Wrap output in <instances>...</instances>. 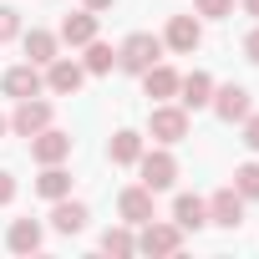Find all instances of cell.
Instances as JSON below:
<instances>
[{"label": "cell", "mask_w": 259, "mask_h": 259, "mask_svg": "<svg viewBox=\"0 0 259 259\" xmlns=\"http://www.w3.org/2000/svg\"><path fill=\"white\" fill-rule=\"evenodd\" d=\"M163 36H153V31H133V36H127L122 46H117V66L127 71V76H143L153 61H163Z\"/></svg>", "instance_id": "1"}, {"label": "cell", "mask_w": 259, "mask_h": 259, "mask_svg": "<svg viewBox=\"0 0 259 259\" xmlns=\"http://www.w3.org/2000/svg\"><path fill=\"white\" fill-rule=\"evenodd\" d=\"M143 234H138V254H178L183 249V229L173 224V219H148V224H138Z\"/></svg>", "instance_id": "2"}, {"label": "cell", "mask_w": 259, "mask_h": 259, "mask_svg": "<svg viewBox=\"0 0 259 259\" xmlns=\"http://www.w3.org/2000/svg\"><path fill=\"white\" fill-rule=\"evenodd\" d=\"M148 133H153L163 148L183 143V138H188V107H168V102H158L153 117H148Z\"/></svg>", "instance_id": "3"}, {"label": "cell", "mask_w": 259, "mask_h": 259, "mask_svg": "<svg viewBox=\"0 0 259 259\" xmlns=\"http://www.w3.org/2000/svg\"><path fill=\"white\" fill-rule=\"evenodd\" d=\"M138 173H143V183H148L153 193H163V188H173V183H178V158H173L168 148L143 153V158H138Z\"/></svg>", "instance_id": "4"}, {"label": "cell", "mask_w": 259, "mask_h": 259, "mask_svg": "<svg viewBox=\"0 0 259 259\" xmlns=\"http://www.w3.org/2000/svg\"><path fill=\"white\" fill-rule=\"evenodd\" d=\"M0 92L16 97V102H26V97H41L46 92V76H41L36 61H21V66H11L6 76H0Z\"/></svg>", "instance_id": "5"}, {"label": "cell", "mask_w": 259, "mask_h": 259, "mask_svg": "<svg viewBox=\"0 0 259 259\" xmlns=\"http://www.w3.org/2000/svg\"><path fill=\"white\" fill-rule=\"evenodd\" d=\"M81 81H87V66H81V61H71V56L46 61V92H56V97H76Z\"/></svg>", "instance_id": "6"}, {"label": "cell", "mask_w": 259, "mask_h": 259, "mask_svg": "<svg viewBox=\"0 0 259 259\" xmlns=\"http://www.w3.org/2000/svg\"><path fill=\"white\" fill-rule=\"evenodd\" d=\"M46 127H51V102H41V97L16 102V117H11L16 138H36V133H46Z\"/></svg>", "instance_id": "7"}, {"label": "cell", "mask_w": 259, "mask_h": 259, "mask_svg": "<svg viewBox=\"0 0 259 259\" xmlns=\"http://www.w3.org/2000/svg\"><path fill=\"white\" fill-rule=\"evenodd\" d=\"M208 107H213L224 122H244V117L254 112V102H249V87H239V81H229V87H213Z\"/></svg>", "instance_id": "8"}, {"label": "cell", "mask_w": 259, "mask_h": 259, "mask_svg": "<svg viewBox=\"0 0 259 259\" xmlns=\"http://www.w3.org/2000/svg\"><path fill=\"white\" fill-rule=\"evenodd\" d=\"M198 41H203L198 16H173V21H168V31H163V46H168V51H178V56H193V51H198Z\"/></svg>", "instance_id": "9"}, {"label": "cell", "mask_w": 259, "mask_h": 259, "mask_svg": "<svg viewBox=\"0 0 259 259\" xmlns=\"http://www.w3.org/2000/svg\"><path fill=\"white\" fill-rule=\"evenodd\" d=\"M31 158L46 168V163H66L71 158V133H61V127H46V133L31 138Z\"/></svg>", "instance_id": "10"}, {"label": "cell", "mask_w": 259, "mask_h": 259, "mask_svg": "<svg viewBox=\"0 0 259 259\" xmlns=\"http://www.w3.org/2000/svg\"><path fill=\"white\" fill-rule=\"evenodd\" d=\"M117 213H122V224H148L153 219V188L148 183H138V188H122L117 193Z\"/></svg>", "instance_id": "11"}, {"label": "cell", "mask_w": 259, "mask_h": 259, "mask_svg": "<svg viewBox=\"0 0 259 259\" xmlns=\"http://www.w3.org/2000/svg\"><path fill=\"white\" fill-rule=\"evenodd\" d=\"M208 203V224H219V229H239L244 224V198L234 193V188H219L213 198H203Z\"/></svg>", "instance_id": "12"}, {"label": "cell", "mask_w": 259, "mask_h": 259, "mask_svg": "<svg viewBox=\"0 0 259 259\" xmlns=\"http://www.w3.org/2000/svg\"><path fill=\"white\" fill-rule=\"evenodd\" d=\"M208 97H213V76H208V71H188V76H178V107L198 112V107H208Z\"/></svg>", "instance_id": "13"}, {"label": "cell", "mask_w": 259, "mask_h": 259, "mask_svg": "<svg viewBox=\"0 0 259 259\" xmlns=\"http://www.w3.org/2000/svg\"><path fill=\"white\" fill-rule=\"evenodd\" d=\"M87 219H92V213H87V203H76L71 193L51 203V229H56V234H81V229H87Z\"/></svg>", "instance_id": "14"}, {"label": "cell", "mask_w": 259, "mask_h": 259, "mask_svg": "<svg viewBox=\"0 0 259 259\" xmlns=\"http://www.w3.org/2000/svg\"><path fill=\"white\" fill-rule=\"evenodd\" d=\"M21 46H26V56H31L36 66H46V61H56V51H61V36H56V31H41V26H31V31H21Z\"/></svg>", "instance_id": "15"}, {"label": "cell", "mask_w": 259, "mask_h": 259, "mask_svg": "<svg viewBox=\"0 0 259 259\" xmlns=\"http://www.w3.org/2000/svg\"><path fill=\"white\" fill-rule=\"evenodd\" d=\"M107 158H112L117 168H133V163L143 158V133H133V127L112 133V143H107Z\"/></svg>", "instance_id": "16"}, {"label": "cell", "mask_w": 259, "mask_h": 259, "mask_svg": "<svg viewBox=\"0 0 259 259\" xmlns=\"http://www.w3.org/2000/svg\"><path fill=\"white\" fill-rule=\"evenodd\" d=\"M56 36H61L66 46H87V41H97V11H87V6H81L76 16H66V21H61V31H56Z\"/></svg>", "instance_id": "17"}, {"label": "cell", "mask_w": 259, "mask_h": 259, "mask_svg": "<svg viewBox=\"0 0 259 259\" xmlns=\"http://www.w3.org/2000/svg\"><path fill=\"white\" fill-rule=\"evenodd\" d=\"M143 92H148L153 102H168V97H178V71H173V66H163V61H153V66L143 71Z\"/></svg>", "instance_id": "18"}, {"label": "cell", "mask_w": 259, "mask_h": 259, "mask_svg": "<svg viewBox=\"0 0 259 259\" xmlns=\"http://www.w3.org/2000/svg\"><path fill=\"white\" fill-rule=\"evenodd\" d=\"M173 224H178L183 234H188V229H203V224H208V203H203L198 193H178V198H173Z\"/></svg>", "instance_id": "19"}, {"label": "cell", "mask_w": 259, "mask_h": 259, "mask_svg": "<svg viewBox=\"0 0 259 259\" xmlns=\"http://www.w3.org/2000/svg\"><path fill=\"white\" fill-rule=\"evenodd\" d=\"M6 244H11V254H36V249L46 244V234H41L36 219H16L11 234H6Z\"/></svg>", "instance_id": "20"}, {"label": "cell", "mask_w": 259, "mask_h": 259, "mask_svg": "<svg viewBox=\"0 0 259 259\" xmlns=\"http://www.w3.org/2000/svg\"><path fill=\"white\" fill-rule=\"evenodd\" d=\"M36 193H41L46 203L66 198V193H71V173H66L61 163H46V168H41V178H36Z\"/></svg>", "instance_id": "21"}, {"label": "cell", "mask_w": 259, "mask_h": 259, "mask_svg": "<svg viewBox=\"0 0 259 259\" xmlns=\"http://www.w3.org/2000/svg\"><path fill=\"white\" fill-rule=\"evenodd\" d=\"M81 66H87V76H107V71L117 66V46H107V41H87Z\"/></svg>", "instance_id": "22"}, {"label": "cell", "mask_w": 259, "mask_h": 259, "mask_svg": "<svg viewBox=\"0 0 259 259\" xmlns=\"http://www.w3.org/2000/svg\"><path fill=\"white\" fill-rule=\"evenodd\" d=\"M102 254H117V259L138 254V234H133V224H117V229H107V234H102Z\"/></svg>", "instance_id": "23"}, {"label": "cell", "mask_w": 259, "mask_h": 259, "mask_svg": "<svg viewBox=\"0 0 259 259\" xmlns=\"http://www.w3.org/2000/svg\"><path fill=\"white\" fill-rule=\"evenodd\" d=\"M234 193L244 203H259V163H239L234 168Z\"/></svg>", "instance_id": "24"}, {"label": "cell", "mask_w": 259, "mask_h": 259, "mask_svg": "<svg viewBox=\"0 0 259 259\" xmlns=\"http://www.w3.org/2000/svg\"><path fill=\"white\" fill-rule=\"evenodd\" d=\"M193 11L208 16V21H229L234 16V0H193Z\"/></svg>", "instance_id": "25"}, {"label": "cell", "mask_w": 259, "mask_h": 259, "mask_svg": "<svg viewBox=\"0 0 259 259\" xmlns=\"http://www.w3.org/2000/svg\"><path fill=\"white\" fill-rule=\"evenodd\" d=\"M16 36H21V11L0 6V41H16Z\"/></svg>", "instance_id": "26"}, {"label": "cell", "mask_w": 259, "mask_h": 259, "mask_svg": "<svg viewBox=\"0 0 259 259\" xmlns=\"http://www.w3.org/2000/svg\"><path fill=\"white\" fill-rule=\"evenodd\" d=\"M244 148H249V153H259V112H249V117H244Z\"/></svg>", "instance_id": "27"}, {"label": "cell", "mask_w": 259, "mask_h": 259, "mask_svg": "<svg viewBox=\"0 0 259 259\" xmlns=\"http://www.w3.org/2000/svg\"><path fill=\"white\" fill-rule=\"evenodd\" d=\"M16 198V173H0V208Z\"/></svg>", "instance_id": "28"}, {"label": "cell", "mask_w": 259, "mask_h": 259, "mask_svg": "<svg viewBox=\"0 0 259 259\" xmlns=\"http://www.w3.org/2000/svg\"><path fill=\"white\" fill-rule=\"evenodd\" d=\"M244 56H249V61H254V66H259V26H254V31H249V36H244Z\"/></svg>", "instance_id": "29"}, {"label": "cell", "mask_w": 259, "mask_h": 259, "mask_svg": "<svg viewBox=\"0 0 259 259\" xmlns=\"http://www.w3.org/2000/svg\"><path fill=\"white\" fill-rule=\"evenodd\" d=\"M81 6H87V11H112L117 0H81Z\"/></svg>", "instance_id": "30"}, {"label": "cell", "mask_w": 259, "mask_h": 259, "mask_svg": "<svg viewBox=\"0 0 259 259\" xmlns=\"http://www.w3.org/2000/svg\"><path fill=\"white\" fill-rule=\"evenodd\" d=\"M244 11H249V16H254V21H259V0H244Z\"/></svg>", "instance_id": "31"}, {"label": "cell", "mask_w": 259, "mask_h": 259, "mask_svg": "<svg viewBox=\"0 0 259 259\" xmlns=\"http://www.w3.org/2000/svg\"><path fill=\"white\" fill-rule=\"evenodd\" d=\"M6 133H11V122H6V117H0V138H6Z\"/></svg>", "instance_id": "32"}]
</instances>
